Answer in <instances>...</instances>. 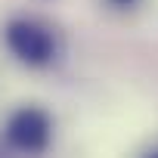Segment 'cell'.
Instances as JSON below:
<instances>
[{
  "label": "cell",
  "mask_w": 158,
  "mask_h": 158,
  "mask_svg": "<svg viewBox=\"0 0 158 158\" xmlns=\"http://www.w3.org/2000/svg\"><path fill=\"white\" fill-rule=\"evenodd\" d=\"M6 143L22 152V155H40L47 146H50V136H53V121L44 109L37 106H22L16 109L10 118H6Z\"/></svg>",
  "instance_id": "6da1fadb"
},
{
  "label": "cell",
  "mask_w": 158,
  "mask_h": 158,
  "mask_svg": "<svg viewBox=\"0 0 158 158\" xmlns=\"http://www.w3.org/2000/svg\"><path fill=\"white\" fill-rule=\"evenodd\" d=\"M3 37H6L10 53L25 65H47L56 56V40H53L50 28H44L31 19H13L3 28Z\"/></svg>",
  "instance_id": "7a4b0ae2"
},
{
  "label": "cell",
  "mask_w": 158,
  "mask_h": 158,
  "mask_svg": "<svg viewBox=\"0 0 158 158\" xmlns=\"http://www.w3.org/2000/svg\"><path fill=\"white\" fill-rule=\"evenodd\" d=\"M112 3H118V6H130L133 0H112Z\"/></svg>",
  "instance_id": "3957f363"
},
{
  "label": "cell",
  "mask_w": 158,
  "mask_h": 158,
  "mask_svg": "<svg viewBox=\"0 0 158 158\" xmlns=\"http://www.w3.org/2000/svg\"><path fill=\"white\" fill-rule=\"evenodd\" d=\"M149 158H158V152H155V155H149Z\"/></svg>",
  "instance_id": "277c9868"
},
{
  "label": "cell",
  "mask_w": 158,
  "mask_h": 158,
  "mask_svg": "<svg viewBox=\"0 0 158 158\" xmlns=\"http://www.w3.org/2000/svg\"><path fill=\"white\" fill-rule=\"evenodd\" d=\"M0 158H6V155H3V152H0Z\"/></svg>",
  "instance_id": "5b68a950"
}]
</instances>
